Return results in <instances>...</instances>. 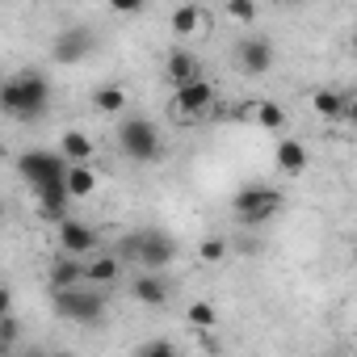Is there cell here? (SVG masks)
Wrapping results in <instances>:
<instances>
[{"mask_svg":"<svg viewBox=\"0 0 357 357\" xmlns=\"http://www.w3.org/2000/svg\"><path fill=\"white\" fill-rule=\"evenodd\" d=\"M223 5H227V13L236 22H252L257 17V0H223Z\"/></svg>","mask_w":357,"mask_h":357,"instance_id":"obj_23","label":"cell"},{"mask_svg":"<svg viewBox=\"0 0 357 357\" xmlns=\"http://www.w3.org/2000/svg\"><path fill=\"white\" fill-rule=\"evenodd\" d=\"M93 47H97V38H93V30H63L59 38H55V47H51V55H55V63H80V59H89L93 55Z\"/></svg>","mask_w":357,"mask_h":357,"instance_id":"obj_8","label":"cell"},{"mask_svg":"<svg viewBox=\"0 0 357 357\" xmlns=\"http://www.w3.org/2000/svg\"><path fill=\"white\" fill-rule=\"evenodd\" d=\"M252 126H265V130H282L286 126V109L278 101H257V122Z\"/></svg>","mask_w":357,"mask_h":357,"instance_id":"obj_20","label":"cell"},{"mask_svg":"<svg viewBox=\"0 0 357 357\" xmlns=\"http://www.w3.org/2000/svg\"><path fill=\"white\" fill-rule=\"evenodd\" d=\"M236 68L244 72V76H269V68H273V43L269 38H261V34H252V38H244V43H236Z\"/></svg>","mask_w":357,"mask_h":357,"instance_id":"obj_7","label":"cell"},{"mask_svg":"<svg viewBox=\"0 0 357 357\" xmlns=\"http://www.w3.org/2000/svg\"><path fill=\"white\" fill-rule=\"evenodd\" d=\"M353 265H357V248H353Z\"/></svg>","mask_w":357,"mask_h":357,"instance_id":"obj_29","label":"cell"},{"mask_svg":"<svg viewBox=\"0 0 357 357\" xmlns=\"http://www.w3.org/2000/svg\"><path fill=\"white\" fill-rule=\"evenodd\" d=\"M198 26H202V9H198V5H181V9L168 17V30H172L176 38H190Z\"/></svg>","mask_w":357,"mask_h":357,"instance_id":"obj_19","label":"cell"},{"mask_svg":"<svg viewBox=\"0 0 357 357\" xmlns=\"http://www.w3.org/2000/svg\"><path fill=\"white\" fill-rule=\"evenodd\" d=\"M93 109H97V114H109V118L126 114V89H122V84H101V89L93 93Z\"/></svg>","mask_w":357,"mask_h":357,"instance_id":"obj_18","label":"cell"},{"mask_svg":"<svg viewBox=\"0 0 357 357\" xmlns=\"http://www.w3.org/2000/svg\"><path fill=\"white\" fill-rule=\"evenodd\" d=\"M273 160H278V168H282L286 176H298V172L307 168V147H303V139H282V143L273 147Z\"/></svg>","mask_w":357,"mask_h":357,"instance_id":"obj_14","label":"cell"},{"mask_svg":"<svg viewBox=\"0 0 357 357\" xmlns=\"http://www.w3.org/2000/svg\"><path fill=\"white\" fill-rule=\"evenodd\" d=\"M59 151L68 155V164H93V139L84 130H63Z\"/></svg>","mask_w":357,"mask_h":357,"instance_id":"obj_16","label":"cell"},{"mask_svg":"<svg viewBox=\"0 0 357 357\" xmlns=\"http://www.w3.org/2000/svg\"><path fill=\"white\" fill-rule=\"evenodd\" d=\"M122 278V257H114V252H93L89 261H84V282H93V286H114Z\"/></svg>","mask_w":357,"mask_h":357,"instance_id":"obj_12","label":"cell"},{"mask_svg":"<svg viewBox=\"0 0 357 357\" xmlns=\"http://www.w3.org/2000/svg\"><path fill=\"white\" fill-rule=\"evenodd\" d=\"M118 147L130 155V160H139V164H155L160 160V130L147 122V118H126L122 126H118Z\"/></svg>","mask_w":357,"mask_h":357,"instance_id":"obj_6","label":"cell"},{"mask_svg":"<svg viewBox=\"0 0 357 357\" xmlns=\"http://www.w3.org/2000/svg\"><path fill=\"white\" fill-rule=\"evenodd\" d=\"M130 294H135V303H143V307H164V303L172 298V282L164 278V269H147V273H139V278L130 282Z\"/></svg>","mask_w":357,"mask_h":357,"instance_id":"obj_9","label":"cell"},{"mask_svg":"<svg viewBox=\"0 0 357 357\" xmlns=\"http://www.w3.org/2000/svg\"><path fill=\"white\" fill-rule=\"evenodd\" d=\"M344 105H349V93H340V89H315L311 93V109L324 122H340L344 118Z\"/></svg>","mask_w":357,"mask_h":357,"instance_id":"obj_13","label":"cell"},{"mask_svg":"<svg viewBox=\"0 0 357 357\" xmlns=\"http://www.w3.org/2000/svg\"><path fill=\"white\" fill-rule=\"evenodd\" d=\"M51 307H55V315H63L72 324H101L105 319V286H93V282L59 286V290H51Z\"/></svg>","mask_w":357,"mask_h":357,"instance_id":"obj_1","label":"cell"},{"mask_svg":"<svg viewBox=\"0 0 357 357\" xmlns=\"http://www.w3.org/2000/svg\"><path fill=\"white\" fill-rule=\"evenodd\" d=\"M105 5H109L114 13H143L147 0H105Z\"/></svg>","mask_w":357,"mask_h":357,"instance_id":"obj_25","label":"cell"},{"mask_svg":"<svg viewBox=\"0 0 357 357\" xmlns=\"http://www.w3.org/2000/svg\"><path fill=\"white\" fill-rule=\"evenodd\" d=\"M47 282H51V290H59V286H76V282H84V261H80V257H72V252H63V257H55V265H51V273H47Z\"/></svg>","mask_w":357,"mask_h":357,"instance_id":"obj_15","label":"cell"},{"mask_svg":"<svg viewBox=\"0 0 357 357\" xmlns=\"http://www.w3.org/2000/svg\"><path fill=\"white\" fill-rule=\"evenodd\" d=\"M164 76H168V84L176 89V84H190V80H198L202 76V63H198V55L194 51H168V59H164Z\"/></svg>","mask_w":357,"mask_h":357,"instance_id":"obj_11","label":"cell"},{"mask_svg":"<svg viewBox=\"0 0 357 357\" xmlns=\"http://www.w3.org/2000/svg\"><path fill=\"white\" fill-rule=\"evenodd\" d=\"M151 353H176V344L172 340H147V344H139V357H151Z\"/></svg>","mask_w":357,"mask_h":357,"instance_id":"obj_24","label":"cell"},{"mask_svg":"<svg viewBox=\"0 0 357 357\" xmlns=\"http://www.w3.org/2000/svg\"><path fill=\"white\" fill-rule=\"evenodd\" d=\"M122 257L139 261L143 269H168V265L176 261V240H172L168 231L143 227V231L126 236V244H122Z\"/></svg>","mask_w":357,"mask_h":357,"instance_id":"obj_3","label":"cell"},{"mask_svg":"<svg viewBox=\"0 0 357 357\" xmlns=\"http://www.w3.org/2000/svg\"><path fill=\"white\" fill-rule=\"evenodd\" d=\"M231 211L244 227H265L278 211H282V190H269V185H244L236 198H231Z\"/></svg>","mask_w":357,"mask_h":357,"instance_id":"obj_5","label":"cell"},{"mask_svg":"<svg viewBox=\"0 0 357 357\" xmlns=\"http://www.w3.org/2000/svg\"><path fill=\"white\" fill-rule=\"evenodd\" d=\"M211 105H215V89H211L206 76H198V80H190V84H176V89H172V97H168V118H176V126H194V122H202V118L211 114Z\"/></svg>","mask_w":357,"mask_h":357,"instance_id":"obj_4","label":"cell"},{"mask_svg":"<svg viewBox=\"0 0 357 357\" xmlns=\"http://www.w3.org/2000/svg\"><path fill=\"white\" fill-rule=\"evenodd\" d=\"M185 324H190V328H198V332H206V328H215V324H219V315H215V307H211V303H190Z\"/></svg>","mask_w":357,"mask_h":357,"instance_id":"obj_22","label":"cell"},{"mask_svg":"<svg viewBox=\"0 0 357 357\" xmlns=\"http://www.w3.org/2000/svg\"><path fill=\"white\" fill-rule=\"evenodd\" d=\"M349 55L357 59V26H353V34H349Z\"/></svg>","mask_w":357,"mask_h":357,"instance_id":"obj_27","label":"cell"},{"mask_svg":"<svg viewBox=\"0 0 357 357\" xmlns=\"http://www.w3.org/2000/svg\"><path fill=\"white\" fill-rule=\"evenodd\" d=\"M282 5H298V0H282Z\"/></svg>","mask_w":357,"mask_h":357,"instance_id":"obj_28","label":"cell"},{"mask_svg":"<svg viewBox=\"0 0 357 357\" xmlns=\"http://www.w3.org/2000/svg\"><path fill=\"white\" fill-rule=\"evenodd\" d=\"M227 252H231V244H227L223 236H211V240H202V244H198V257H202L206 265H223V261H227Z\"/></svg>","mask_w":357,"mask_h":357,"instance_id":"obj_21","label":"cell"},{"mask_svg":"<svg viewBox=\"0 0 357 357\" xmlns=\"http://www.w3.org/2000/svg\"><path fill=\"white\" fill-rule=\"evenodd\" d=\"M0 101H5V114H13V118H43L51 105V84L38 72H22V76L5 80Z\"/></svg>","mask_w":357,"mask_h":357,"instance_id":"obj_2","label":"cell"},{"mask_svg":"<svg viewBox=\"0 0 357 357\" xmlns=\"http://www.w3.org/2000/svg\"><path fill=\"white\" fill-rule=\"evenodd\" d=\"M340 122H349V126L357 130V93L349 97V105H344V118H340Z\"/></svg>","mask_w":357,"mask_h":357,"instance_id":"obj_26","label":"cell"},{"mask_svg":"<svg viewBox=\"0 0 357 357\" xmlns=\"http://www.w3.org/2000/svg\"><path fill=\"white\" fill-rule=\"evenodd\" d=\"M59 248L72 257H93L97 252V231L80 219H59Z\"/></svg>","mask_w":357,"mask_h":357,"instance_id":"obj_10","label":"cell"},{"mask_svg":"<svg viewBox=\"0 0 357 357\" xmlns=\"http://www.w3.org/2000/svg\"><path fill=\"white\" fill-rule=\"evenodd\" d=\"M93 190H97V172H93V164H68V194H72L76 202H84Z\"/></svg>","mask_w":357,"mask_h":357,"instance_id":"obj_17","label":"cell"}]
</instances>
